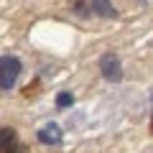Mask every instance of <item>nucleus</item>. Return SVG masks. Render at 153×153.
Listing matches in <instances>:
<instances>
[{
	"label": "nucleus",
	"mask_w": 153,
	"mask_h": 153,
	"mask_svg": "<svg viewBox=\"0 0 153 153\" xmlns=\"http://www.w3.org/2000/svg\"><path fill=\"white\" fill-rule=\"evenodd\" d=\"M38 143H44V146H59L61 143V128L56 125V123H49L46 128H41L38 130Z\"/></svg>",
	"instance_id": "4"
},
{
	"label": "nucleus",
	"mask_w": 153,
	"mask_h": 153,
	"mask_svg": "<svg viewBox=\"0 0 153 153\" xmlns=\"http://www.w3.org/2000/svg\"><path fill=\"white\" fill-rule=\"evenodd\" d=\"M0 153H23L18 133L13 128H0Z\"/></svg>",
	"instance_id": "3"
},
{
	"label": "nucleus",
	"mask_w": 153,
	"mask_h": 153,
	"mask_svg": "<svg viewBox=\"0 0 153 153\" xmlns=\"http://www.w3.org/2000/svg\"><path fill=\"white\" fill-rule=\"evenodd\" d=\"M56 105H59V107H69V105H74V97H71V92H61L59 97H56Z\"/></svg>",
	"instance_id": "6"
},
{
	"label": "nucleus",
	"mask_w": 153,
	"mask_h": 153,
	"mask_svg": "<svg viewBox=\"0 0 153 153\" xmlns=\"http://www.w3.org/2000/svg\"><path fill=\"white\" fill-rule=\"evenodd\" d=\"M92 8L97 10V16H102V18H115V8L110 5L107 0H92Z\"/></svg>",
	"instance_id": "5"
},
{
	"label": "nucleus",
	"mask_w": 153,
	"mask_h": 153,
	"mask_svg": "<svg viewBox=\"0 0 153 153\" xmlns=\"http://www.w3.org/2000/svg\"><path fill=\"white\" fill-rule=\"evenodd\" d=\"M151 130H153V120H151Z\"/></svg>",
	"instance_id": "7"
},
{
	"label": "nucleus",
	"mask_w": 153,
	"mask_h": 153,
	"mask_svg": "<svg viewBox=\"0 0 153 153\" xmlns=\"http://www.w3.org/2000/svg\"><path fill=\"white\" fill-rule=\"evenodd\" d=\"M21 71H23V64L18 56H0V89L10 92L16 87Z\"/></svg>",
	"instance_id": "1"
},
{
	"label": "nucleus",
	"mask_w": 153,
	"mask_h": 153,
	"mask_svg": "<svg viewBox=\"0 0 153 153\" xmlns=\"http://www.w3.org/2000/svg\"><path fill=\"white\" fill-rule=\"evenodd\" d=\"M100 71L107 82H120L123 79V66H120V59L115 54H105L100 59Z\"/></svg>",
	"instance_id": "2"
}]
</instances>
